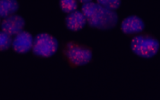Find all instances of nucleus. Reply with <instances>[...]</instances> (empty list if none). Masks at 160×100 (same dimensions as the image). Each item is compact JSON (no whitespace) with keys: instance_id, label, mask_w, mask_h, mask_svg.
Returning a JSON list of instances; mask_svg holds the SVG:
<instances>
[{"instance_id":"ddd939ff","label":"nucleus","mask_w":160,"mask_h":100,"mask_svg":"<svg viewBox=\"0 0 160 100\" xmlns=\"http://www.w3.org/2000/svg\"><path fill=\"white\" fill-rule=\"evenodd\" d=\"M79 1L81 2V3H82L83 4L84 3H90V2H92V0H79Z\"/></svg>"},{"instance_id":"0eeeda50","label":"nucleus","mask_w":160,"mask_h":100,"mask_svg":"<svg viewBox=\"0 0 160 100\" xmlns=\"http://www.w3.org/2000/svg\"><path fill=\"white\" fill-rule=\"evenodd\" d=\"M145 28L143 21L140 17L131 15L128 17L121 23V29L125 34H131L142 32Z\"/></svg>"},{"instance_id":"423d86ee","label":"nucleus","mask_w":160,"mask_h":100,"mask_svg":"<svg viewBox=\"0 0 160 100\" xmlns=\"http://www.w3.org/2000/svg\"><path fill=\"white\" fill-rule=\"evenodd\" d=\"M34 38L29 32L22 31L15 35L12 39V46L14 50L18 54H25L32 50Z\"/></svg>"},{"instance_id":"f03ea898","label":"nucleus","mask_w":160,"mask_h":100,"mask_svg":"<svg viewBox=\"0 0 160 100\" xmlns=\"http://www.w3.org/2000/svg\"><path fill=\"white\" fill-rule=\"evenodd\" d=\"M130 47L137 55L143 58H151L158 53L159 42L149 36H136L132 40Z\"/></svg>"},{"instance_id":"6e6552de","label":"nucleus","mask_w":160,"mask_h":100,"mask_svg":"<svg viewBox=\"0 0 160 100\" xmlns=\"http://www.w3.org/2000/svg\"><path fill=\"white\" fill-rule=\"evenodd\" d=\"M86 24L87 21L84 14L77 9L68 14L66 18V24L70 31H78L82 30Z\"/></svg>"},{"instance_id":"9d476101","label":"nucleus","mask_w":160,"mask_h":100,"mask_svg":"<svg viewBox=\"0 0 160 100\" xmlns=\"http://www.w3.org/2000/svg\"><path fill=\"white\" fill-rule=\"evenodd\" d=\"M12 45V37L3 31H0V50H6Z\"/></svg>"},{"instance_id":"20e7f679","label":"nucleus","mask_w":160,"mask_h":100,"mask_svg":"<svg viewBox=\"0 0 160 100\" xmlns=\"http://www.w3.org/2000/svg\"><path fill=\"white\" fill-rule=\"evenodd\" d=\"M67 56L71 63L78 66H82L90 62L92 53L89 49L78 46L73 43H69L67 45Z\"/></svg>"},{"instance_id":"f257e3e1","label":"nucleus","mask_w":160,"mask_h":100,"mask_svg":"<svg viewBox=\"0 0 160 100\" xmlns=\"http://www.w3.org/2000/svg\"><path fill=\"white\" fill-rule=\"evenodd\" d=\"M81 11L86 17L87 23L92 28L111 29L115 27L118 22V15L115 11L108 9L92 1L84 3Z\"/></svg>"},{"instance_id":"1a4fd4ad","label":"nucleus","mask_w":160,"mask_h":100,"mask_svg":"<svg viewBox=\"0 0 160 100\" xmlns=\"http://www.w3.org/2000/svg\"><path fill=\"white\" fill-rule=\"evenodd\" d=\"M19 5L17 0H0V18H5L16 13Z\"/></svg>"},{"instance_id":"7ed1b4c3","label":"nucleus","mask_w":160,"mask_h":100,"mask_svg":"<svg viewBox=\"0 0 160 100\" xmlns=\"http://www.w3.org/2000/svg\"><path fill=\"white\" fill-rule=\"evenodd\" d=\"M59 44L54 37L47 33H41L34 38L32 50L35 55L50 57L58 50Z\"/></svg>"},{"instance_id":"f8f14e48","label":"nucleus","mask_w":160,"mask_h":100,"mask_svg":"<svg viewBox=\"0 0 160 100\" xmlns=\"http://www.w3.org/2000/svg\"><path fill=\"white\" fill-rule=\"evenodd\" d=\"M96 3L100 6L108 9L115 11L121 6V0H96Z\"/></svg>"},{"instance_id":"9b49d317","label":"nucleus","mask_w":160,"mask_h":100,"mask_svg":"<svg viewBox=\"0 0 160 100\" xmlns=\"http://www.w3.org/2000/svg\"><path fill=\"white\" fill-rule=\"evenodd\" d=\"M60 6L62 11L66 13H70L78 8L77 0H60Z\"/></svg>"},{"instance_id":"39448f33","label":"nucleus","mask_w":160,"mask_h":100,"mask_svg":"<svg viewBox=\"0 0 160 100\" xmlns=\"http://www.w3.org/2000/svg\"><path fill=\"white\" fill-rule=\"evenodd\" d=\"M25 25V19L16 14L5 18L0 24L2 31H5L12 37L16 35L19 32L23 31Z\"/></svg>"}]
</instances>
